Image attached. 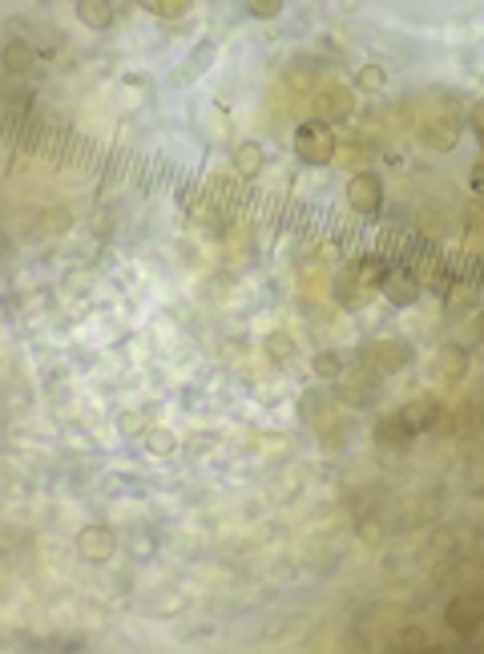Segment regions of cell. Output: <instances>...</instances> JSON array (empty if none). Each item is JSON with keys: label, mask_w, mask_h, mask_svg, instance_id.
I'll use <instances>...</instances> for the list:
<instances>
[{"label": "cell", "mask_w": 484, "mask_h": 654, "mask_svg": "<svg viewBox=\"0 0 484 654\" xmlns=\"http://www.w3.org/2000/svg\"><path fill=\"white\" fill-rule=\"evenodd\" d=\"M263 161H266V153H263V145L258 142H238L234 145V153H230V166L238 170L242 178H258L263 174Z\"/></svg>", "instance_id": "10"}, {"label": "cell", "mask_w": 484, "mask_h": 654, "mask_svg": "<svg viewBox=\"0 0 484 654\" xmlns=\"http://www.w3.org/2000/svg\"><path fill=\"white\" fill-rule=\"evenodd\" d=\"M448 626L456 630V634H476V626H480V622H476V606L472 602H464V597H456V602H448Z\"/></svg>", "instance_id": "13"}, {"label": "cell", "mask_w": 484, "mask_h": 654, "mask_svg": "<svg viewBox=\"0 0 484 654\" xmlns=\"http://www.w3.org/2000/svg\"><path fill=\"white\" fill-rule=\"evenodd\" d=\"M315 258H319V263H323V258H327V263H331V258H339V242H323V247L315 250Z\"/></svg>", "instance_id": "29"}, {"label": "cell", "mask_w": 484, "mask_h": 654, "mask_svg": "<svg viewBox=\"0 0 484 654\" xmlns=\"http://www.w3.org/2000/svg\"><path fill=\"white\" fill-rule=\"evenodd\" d=\"M335 299H339V307H359V303H367V299H371L367 291L359 287V279H355V263L339 271V279H335Z\"/></svg>", "instance_id": "12"}, {"label": "cell", "mask_w": 484, "mask_h": 654, "mask_svg": "<svg viewBox=\"0 0 484 654\" xmlns=\"http://www.w3.org/2000/svg\"><path fill=\"white\" fill-rule=\"evenodd\" d=\"M411 436H416V432L403 424L400 412H392V416H379L376 428H371V440H376L379 452H403L411 444Z\"/></svg>", "instance_id": "5"}, {"label": "cell", "mask_w": 484, "mask_h": 654, "mask_svg": "<svg viewBox=\"0 0 484 654\" xmlns=\"http://www.w3.org/2000/svg\"><path fill=\"white\" fill-rule=\"evenodd\" d=\"M476 142H480V166H484V137H476Z\"/></svg>", "instance_id": "32"}, {"label": "cell", "mask_w": 484, "mask_h": 654, "mask_svg": "<svg viewBox=\"0 0 484 654\" xmlns=\"http://www.w3.org/2000/svg\"><path fill=\"white\" fill-rule=\"evenodd\" d=\"M400 416L411 432H432V428L440 424V404H436L432 396H416V400H408L400 408Z\"/></svg>", "instance_id": "6"}, {"label": "cell", "mask_w": 484, "mask_h": 654, "mask_svg": "<svg viewBox=\"0 0 484 654\" xmlns=\"http://www.w3.org/2000/svg\"><path fill=\"white\" fill-rule=\"evenodd\" d=\"M142 8L150 16H166V21H174V16H186V0H145Z\"/></svg>", "instance_id": "23"}, {"label": "cell", "mask_w": 484, "mask_h": 654, "mask_svg": "<svg viewBox=\"0 0 484 654\" xmlns=\"http://www.w3.org/2000/svg\"><path fill=\"white\" fill-rule=\"evenodd\" d=\"M77 554L85 557V562H109L113 554H117V533L109 529V525H85V529L77 533Z\"/></svg>", "instance_id": "3"}, {"label": "cell", "mask_w": 484, "mask_h": 654, "mask_svg": "<svg viewBox=\"0 0 484 654\" xmlns=\"http://www.w3.org/2000/svg\"><path fill=\"white\" fill-rule=\"evenodd\" d=\"M343 400H347V404H355V408H363V404L376 400V388H371L367 379L355 376V379H347V384H343Z\"/></svg>", "instance_id": "21"}, {"label": "cell", "mask_w": 484, "mask_h": 654, "mask_svg": "<svg viewBox=\"0 0 484 654\" xmlns=\"http://www.w3.org/2000/svg\"><path fill=\"white\" fill-rule=\"evenodd\" d=\"M476 331H480V339H484V315H480V323H476Z\"/></svg>", "instance_id": "31"}, {"label": "cell", "mask_w": 484, "mask_h": 654, "mask_svg": "<svg viewBox=\"0 0 484 654\" xmlns=\"http://www.w3.org/2000/svg\"><path fill=\"white\" fill-rule=\"evenodd\" d=\"M472 190L484 198V166H480V161H476V166H472Z\"/></svg>", "instance_id": "30"}, {"label": "cell", "mask_w": 484, "mask_h": 654, "mask_svg": "<svg viewBox=\"0 0 484 654\" xmlns=\"http://www.w3.org/2000/svg\"><path fill=\"white\" fill-rule=\"evenodd\" d=\"M117 428H121V432H125V436H145V432H150V428L142 424V412H121Z\"/></svg>", "instance_id": "25"}, {"label": "cell", "mask_w": 484, "mask_h": 654, "mask_svg": "<svg viewBox=\"0 0 484 654\" xmlns=\"http://www.w3.org/2000/svg\"><path fill=\"white\" fill-rule=\"evenodd\" d=\"M347 206H351L355 214H376V210L384 206V178H379L376 170H355V174L347 178Z\"/></svg>", "instance_id": "2"}, {"label": "cell", "mask_w": 484, "mask_h": 654, "mask_svg": "<svg viewBox=\"0 0 484 654\" xmlns=\"http://www.w3.org/2000/svg\"><path fill=\"white\" fill-rule=\"evenodd\" d=\"M411 360V347L403 344V339H379V344H371V368L376 371H400L403 363Z\"/></svg>", "instance_id": "7"}, {"label": "cell", "mask_w": 484, "mask_h": 654, "mask_svg": "<svg viewBox=\"0 0 484 654\" xmlns=\"http://www.w3.org/2000/svg\"><path fill=\"white\" fill-rule=\"evenodd\" d=\"M355 279H359V287L367 291V295H376V291H384V283L392 279V263L379 255H363L359 263H355Z\"/></svg>", "instance_id": "8"}, {"label": "cell", "mask_w": 484, "mask_h": 654, "mask_svg": "<svg viewBox=\"0 0 484 654\" xmlns=\"http://www.w3.org/2000/svg\"><path fill=\"white\" fill-rule=\"evenodd\" d=\"M145 449H150L153 457H169V452L177 449V440L169 428H150V432H145Z\"/></svg>", "instance_id": "20"}, {"label": "cell", "mask_w": 484, "mask_h": 654, "mask_svg": "<svg viewBox=\"0 0 484 654\" xmlns=\"http://www.w3.org/2000/svg\"><path fill=\"white\" fill-rule=\"evenodd\" d=\"M246 13L255 16V21H274V16L282 13V0H255V4H246Z\"/></svg>", "instance_id": "24"}, {"label": "cell", "mask_w": 484, "mask_h": 654, "mask_svg": "<svg viewBox=\"0 0 484 654\" xmlns=\"http://www.w3.org/2000/svg\"><path fill=\"white\" fill-rule=\"evenodd\" d=\"M384 291H387V299H392V303H411V299L419 295V279L416 275H400V271H392V279L384 283Z\"/></svg>", "instance_id": "15"}, {"label": "cell", "mask_w": 484, "mask_h": 654, "mask_svg": "<svg viewBox=\"0 0 484 654\" xmlns=\"http://www.w3.org/2000/svg\"><path fill=\"white\" fill-rule=\"evenodd\" d=\"M400 646H428V634H424L419 626H408V630L400 634Z\"/></svg>", "instance_id": "27"}, {"label": "cell", "mask_w": 484, "mask_h": 654, "mask_svg": "<svg viewBox=\"0 0 484 654\" xmlns=\"http://www.w3.org/2000/svg\"><path fill=\"white\" fill-rule=\"evenodd\" d=\"M214 57H218V45H214V40H198V45H194L190 53H186V61L177 65L174 73H169V85H174V89H186L190 81H198L202 73H206L210 65H214Z\"/></svg>", "instance_id": "4"}, {"label": "cell", "mask_w": 484, "mask_h": 654, "mask_svg": "<svg viewBox=\"0 0 484 654\" xmlns=\"http://www.w3.org/2000/svg\"><path fill=\"white\" fill-rule=\"evenodd\" d=\"M4 69H13V73L32 69V45H24V40H8L4 45Z\"/></svg>", "instance_id": "18"}, {"label": "cell", "mask_w": 484, "mask_h": 654, "mask_svg": "<svg viewBox=\"0 0 484 654\" xmlns=\"http://www.w3.org/2000/svg\"><path fill=\"white\" fill-rule=\"evenodd\" d=\"M468 126L476 129V137H484V101H476L472 109H468Z\"/></svg>", "instance_id": "28"}, {"label": "cell", "mask_w": 484, "mask_h": 654, "mask_svg": "<svg viewBox=\"0 0 484 654\" xmlns=\"http://www.w3.org/2000/svg\"><path fill=\"white\" fill-rule=\"evenodd\" d=\"M298 412H303V420L311 428H327L331 424V412H327V400H323V392H307L303 400H298Z\"/></svg>", "instance_id": "16"}, {"label": "cell", "mask_w": 484, "mask_h": 654, "mask_svg": "<svg viewBox=\"0 0 484 654\" xmlns=\"http://www.w3.org/2000/svg\"><path fill=\"white\" fill-rule=\"evenodd\" d=\"M347 113H351V93H347V89H327V93H319V121L331 126V118H347Z\"/></svg>", "instance_id": "14"}, {"label": "cell", "mask_w": 484, "mask_h": 654, "mask_svg": "<svg viewBox=\"0 0 484 654\" xmlns=\"http://www.w3.org/2000/svg\"><path fill=\"white\" fill-rule=\"evenodd\" d=\"M464 371H468V352L464 347L460 344L440 347V355H436V379H440V384H456Z\"/></svg>", "instance_id": "9"}, {"label": "cell", "mask_w": 484, "mask_h": 654, "mask_svg": "<svg viewBox=\"0 0 484 654\" xmlns=\"http://www.w3.org/2000/svg\"><path fill=\"white\" fill-rule=\"evenodd\" d=\"M335 150H339V142H335L327 121L311 118L295 129V153H298V161H307V166H327V161L335 158Z\"/></svg>", "instance_id": "1"}, {"label": "cell", "mask_w": 484, "mask_h": 654, "mask_svg": "<svg viewBox=\"0 0 484 654\" xmlns=\"http://www.w3.org/2000/svg\"><path fill=\"white\" fill-rule=\"evenodd\" d=\"M61 226H69V210H48V214H40V231H48V234H56Z\"/></svg>", "instance_id": "26"}, {"label": "cell", "mask_w": 484, "mask_h": 654, "mask_svg": "<svg viewBox=\"0 0 484 654\" xmlns=\"http://www.w3.org/2000/svg\"><path fill=\"white\" fill-rule=\"evenodd\" d=\"M311 371L319 379H339V376H343V360H339V352H315Z\"/></svg>", "instance_id": "19"}, {"label": "cell", "mask_w": 484, "mask_h": 654, "mask_svg": "<svg viewBox=\"0 0 484 654\" xmlns=\"http://www.w3.org/2000/svg\"><path fill=\"white\" fill-rule=\"evenodd\" d=\"M77 16H81V24H85V29H109V24L117 21V8H113L109 0H81Z\"/></svg>", "instance_id": "11"}, {"label": "cell", "mask_w": 484, "mask_h": 654, "mask_svg": "<svg viewBox=\"0 0 484 654\" xmlns=\"http://www.w3.org/2000/svg\"><path fill=\"white\" fill-rule=\"evenodd\" d=\"M266 355H271V360H290V355H295V339H290L287 331H271V336H266Z\"/></svg>", "instance_id": "22"}, {"label": "cell", "mask_w": 484, "mask_h": 654, "mask_svg": "<svg viewBox=\"0 0 484 654\" xmlns=\"http://www.w3.org/2000/svg\"><path fill=\"white\" fill-rule=\"evenodd\" d=\"M355 89H359V93H384L387 69L384 65H363V69H355Z\"/></svg>", "instance_id": "17"}]
</instances>
